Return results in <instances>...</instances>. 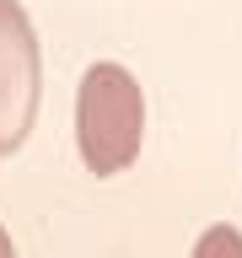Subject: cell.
Returning <instances> with one entry per match:
<instances>
[{"instance_id":"obj_1","label":"cell","mask_w":242,"mask_h":258,"mask_svg":"<svg viewBox=\"0 0 242 258\" xmlns=\"http://www.w3.org/2000/svg\"><path fill=\"white\" fill-rule=\"evenodd\" d=\"M145 140V97L124 64H92L76 92V145L97 177L124 172Z\"/></svg>"},{"instance_id":"obj_2","label":"cell","mask_w":242,"mask_h":258,"mask_svg":"<svg viewBox=\"0 0 242 258\" xmlns=\"http://www.w3.org/2000/svg\"><path fill=\"white\" fill-rule=\"evenodd\" d=\"M38 32L16 0H0V156H11L16 145L32 135L38 113Z\"/></svg>"},{"instance_id":"obj_3","label":"cell","mask_w":242,"mask_h":258,"mask_svg":"<svg viewBox=\"0 0 242 258\" xmlns=\"http://www.w3.org/2000/svg\"><path fill=\"white\" fill-rule=\"evenodd\" d=\"M194 258H242V231L237 226H210L194 242Z\"/></svg>"},{"instance_id":"obj_4","label":"cell","mask_w":242,"mask_h":258,"mask_svg":"<svg viewBox=\"0 0 242 258\" xmlns=\"http://www.w3.org/2000/svg\"><path fill=\"white\" fill-rule=\"evenodd\" d=\"M0 258H16V247H11V237H6V226H0Z\"/></svg>"}]
</instances>
